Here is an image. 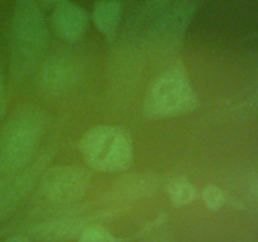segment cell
Here are the masks:
<instances>
[{
    "mask_svg": "<svg viewBox=\"0 0 258 242\" xmlns=\"http://www.w3.org/2000/svg\"><path fill=\"white\" fill-rule=\"evenodd\" d=\"M197 95L183 67L170 68L150 85L144 100V116L150 120L173 117L197 107Z\"/></svg>",
    "mask_w": 258,
    "mask_h": 242,
    "instance_id": "cell-1",
    "label": "cell"
},
{
    "mask_svg": "<svg viewBox=\"0 0 258 242\" xmlns=\"http://www.w3.org/2000/svg\"><path fill=\"white\" fill-rule=\"evenodd\" d=\"M44 123L39 110L19 111L5 128L0 140V171L13 173L30 160L43 136Z\"/></svg>",
    "mask_w": 258,
    "mask_h": 242,
    "instance_id": "cell-2",
    "label": "cell"
},
{
    "mask_svg": "<svg viewBox=\"0 0 258 242\" xmlns=\"http://www.w3.org/2000/svg\"><path fill=\"white\" fill-rule=\"evenodd\" d=\"M81 151L91 168L120 171L133 161V143L127 131L112 125L90 129L81 140Z\"/></svg>",
    "mask_w": 258,
    "mask_h": 242,
    "instance_id": "cell-3",
    "label": "cell"
},
{
    "mask_svg": "<svg viewBox=\"0 0 258 242\" xmlns=\"http://www.w3.org/2000/svg\"><path fill=\"white\" fill-rule=\"evenodd\" d=\"M48 28L44 13L38 0H17L12 23V40L14 52L30 62L44 45Z\"/></svg>",
    "mask_w": 258,
    "mask_h": 242,
    "instance_id": "cell-4",
    "label": "cell"
},
{
    "mask_svg": "<svg viewBox=\"0 0 258 242\" xmlns=\"http://www.w3.org/2000/svg\"><path fill=\"white\" fill-rule=\"evenodd\" d=\"M91 176L80 166L62 165L52 168L42 179L43 194L54 203H71L82 198L90 187Z\"/></svg>",
    "mask_w": 258,
    "mask_h": 242,
    "instance_id": "cell-5",
    "label": "cell"
},
{
    "mask_svg": "<svg viewBox=\"0 0 258 242\" xmlns=\"http://www.w3.org/2000/svg\"><path fill=\"white\" fill-rule=\"evenodd\" d=\"M90 18L81 5L71 0H62L54 5L50 15L52 30L63 40L76 42L83 37L88 28Z\"/></svg>",
    "mask_w": 258,
    "mask_h": 242,
    "instance_id": "cell-6",
    "label": "cell"
},
{
    "mask_svg": "<svg viewBox=\"0 0 258 242\" xmlns=\"http://www.w3.org/2000/svg\"><path fill=\"white\" fill-rule=\"evenodd\" d=\"M78 80V68L70 58L57 57L48 60L42 70V86L50 93L70 91Z\"/></svg>",
    "mask_w": 258,
    "mask_h": 242,
    "instance_id": "cell-7",
    "label": "cell"
},
{
    "mask_svg": "<svg viewBox=\"0 0 258 242\" xmlns=\"http://www.w3.org/2000/svg\"><path fill=\"white\" fill-rule=\"evenodd\" d=\"M122 8L117 0H98L93 8L92 19L101 34L112 43L117 37Z\"/></svg>",
    "mask_w": 258,
    "mask_h": 242,
    "instance_id": "cell-8",
    "label": "cell"
},
{
    "mask_svg": "<svg viewBox=\"0 0 258 242\" xmlns=\"http://www.w3.org/2000/svg\"><path fill=\"white\" fill-rule=\"evenodd\" d=\"M81 228V221L78 219H66V221H54L50 223L43 224L38 227L33 234L35 238L43 239V241H60V239L71 238L82 231Z\"/></svg>",
    "mask_w": 258,
    "mask_h": 242,
    "instance_id": "cell-9",
    "label": "cell"
},
{
    "mask_svg": "<svg viewBox=\"0 0 258 242\" xmlns=\"http://www.w3.org/2000/svg\"><path fill=\"white\" fill-rule=\"evenodd\" d=\"M169 196L175 206H188L196 198V188L188 179L179 178L171 182L169 186Z\"/></svg>",
    "mask_w": 258,
    "mask_h": 242,
    "instance_id": "cell-10",
    "label": "cell"
},
{
    "mask_svg": "<svg viewBox=\"0 0 258 242\" xmlns=\"http://www.w3.org/2000/svg\"><path fill=\"white\" fill-rule=\"evenodd\" d=\"M80 242H115V238L105 227L90 226L81 231Z\"/></svg>",
    "mask_w": 258,
    "mask_h": 242,
    "instance_id": "cell-11",
    "label": "cell"
},
{
    "mask_svg": "<svg viewBox=\"0 0 258 242\" xmlns=\"http://www.w3.org/2000/svg\"><path fill=\"white\" fill-rule=\"evenodd\" d=\"M203 201L211 211H217L223 206L224 194L218 187L208 186L203 191Z\"/></svg>",
    "mask_w": 258,
    "mask_h": 242,
    "instance_id": "cell-12",
    "label": "cell"
},
{
    "mask_svg": "<svg viewBox=\"0 0 258 242\" xmlns=\"http://www.w3.org/2000/svg\"><path fill=\"white\" fill-rule=\"evenodd\" d=\"M171 0H148V10L149 12H159L164 9Z\"/></svg>",
    "mask_w": 258,
    "mask_h": 242,
    "instance_id": "cell-13",
    "label": "cell"
},
{
    "mask_svg": "<svg viewBox=\"0 0 258 242\" xmlns=\"http://www.w3.org/2000/svg\"><path fill=\"white\" fill-rule=\"evenodd\" d=\"M3 103H4V87H3V78L0 75V112H2Z\"/></svg>",
    "mask_w": 258,
    "mask_h": 242,
    "instance_id": "cell-14",
    "label": "cell"
},
{
    "mask_svg": "<svg viewBox=\"0 0 258 242\" xmlns=\"http://www.w3.org/2000/svg\"><path fill=\"white\" fill-rule=\"evenodd\" d=\"M7 242H29V241H28L27 237L24 236H15V237H12L10 239H8Z\"/></svg>",
    "mask_w": 258,
    "mask_h": 242,
    "instance_id": "cell-15",
    "label": "cell"
},
{
    "mask_svg": "<svg viewBox=\"0 0 258 242\" xmlns=\"http://www.w3.org/2000/svg\"><path fill=\"white\" fill-rule=\"evenodd\" d=\"M42 2L45 3V4H53V5H55V4H57V3L62 2V0H42Z\"/></svg>",
    "mask_w": 258,
    "mask_h": 242,
    "instance_id": "cell-16",
    "label": "cell"
},
{
    "mask_svg": "<svg viewBox=\"0 0 258 242\" xmlns=\"http://www.w3.org/2000/svg\"><path fill=\"white\" fill-rule=\"evenodd\" d=\"M253 193H254V196L257 197L258 198V179L256 182H254V187H253Z\"/></svg>",
    "mask_w": 258,
    "mask_h": 242,
    "instance_id": "cell-17",
    "label": "cell"
}]
</instances>
